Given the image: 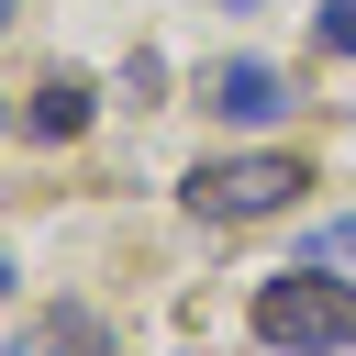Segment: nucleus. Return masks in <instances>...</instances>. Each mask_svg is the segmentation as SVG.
<instances>
[{
    "instance_id": "f03ea898",
    "label": "nucleus",
    "mask_w": 356,
    "mask_h": 356,
    "mask_svg": "<svg viewBox=\"0 0 356 356\" xmlns=\"http://www.w3.org/2000/svg\"><path fill=\"white\" fill-rule=\"evenodd\" d=\"M256 345H289V356H334V345H356V289L323 278V267L267 278V289H256Z\"/></svg>"
},
{
    "instance_id": "7ed1b4c3",
    "label": "nucleus",
    "mask_w": 356,
    "mask_h": 356,
    "mask_svg": "<svg viewBox=\"0 0 356 356\" xmlns=\"http://www.w3.org/2000/svg\"><path fill=\"white\" fill-rule=\"evenodd\" d=\"M200 111H222V122H278V111H289V78L256 67V56H222V67L200 78Z\"/></svg>"
},
{
    "instance_id": "0eeeda50",
    "label": "nucleus",
    "mask_w": 356,
    "mask_h": 356,
    "mask_svg": "<svg viewBox=\"0 0 356 356\" xmlns=\"http://www.w3.org/2000/svg\"><path fill=\"white\" fill-rule=\"evenodd\" d=\"M312 267H356V222H323L312 234Z\"/></svg>"
},
{
    "instance_id": "6e6552de",
    "label": "nucleus",
    "mask_w": 356,
    "mask_h": 356,
    "mask_svg": "<svg viewBox=\"0 0 356 356\" xmlns=\"http://www.w3.org/2000/svg\"><path fill=\"white\" fill-rule=\"evenodd\" d=\"M0 300H11V256H0Z\"/></svg>"
},
{
    "instance_id": "f257e3e1",
    "label": "nucleus",
    "mask_w": 356,
    "mask_h": 356,
    "mask_svg": "<svg viewBox=\"0 0 356 356\" xmlns=\"http://www.w3.org/2000/svg\"><path fill=\"white\" fill-rule=\"evenodd\" d=\"M300 189H312L300 156H200V167L178 178V200H189L200 222H267V211H289Z\"/></svg>"
},
{
    "instance_id": "39448f33",
    "label": "nucleus",
    "mask_w": 356,
    "mask_h": 356,
    "mask_svg": "<svg viewBox=\"0 0 356 356\" xmlns=\"http://www.w3.org/2000/svg\"><path fill=\"white\" fill-rule=\"evenodd\" d=\"M11 356H100V312H78V300H67V312L22 323V334H11Z\"/></svg>"
},
{
    "instance_id": "423d86ee",
    "label": "nucleus",
    "mask_w": 356,
    "mask_h": 356,
    "mask_svg": "<svg viewBox=\"0 0 356 356\" xmlns=\"http://www.w3.org/2000/svg\"><path fill=\"white\" fill-rule=\"evenodd\" d=\"M312 33H323V56H356V0H323Z\"/></svg>"
},
{
    "instance_id": "1a4fd4ad",
    "label": "nucleus",
    "mask_w": 356,
    "mask_h": 356,
    "mask_svg": "<svg viewBox=\"0 0 356 356\" xmlns=\"http://www.w3.org/2000/svg\"><path fill=\"white\" fill-rule=\"evenodd\" d=\"M0 33H11V0H0Z\"/></svg>"
},
{
    "instance_id": "20e7f679",
    "label": "nucleus",
    "mask_w": 356,
    "mask_h": 356,
    "mask_svg": "<svg viewBox=\"0 0 356 356\" xmlns=\"http://www.w3.org/2000/svg\"><path fill=\"white\" fill-rule=\"evenodd\" d=\"M78 122H89V78H78V67H56V78H44L33 100H22V134H44V145H67Z\"/></svg>"
}]
</instances>
